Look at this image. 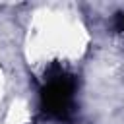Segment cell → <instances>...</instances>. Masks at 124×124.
<instances>
[{
    "mask_svg": "<svg viewBox=\"0 0 124 124\" xmlns=\"http://www.w3.org/2000/svg\"><path fill=\"white\" fill-rule=\"evenodd\" d=\"M114 31L124 39V14H116V17H114Z\"/></svg>",
    "mask_w": 124,
    "mask_h": 124,
    "instance_id": "2",
    "label": "cell"
},
{
    "mask_svg": "<svg viewBox=\"0 0 124 124\" xmlns=\"http://www.w3.org/2000/svg\"><path fill=\"white\" fill-rule=\"evenodd\" d=\"M76 91L78 78L60 64H52L45 72V79L39 89V107L43 116L52 122L72 120L76 110Z\"/></svg>",
    "mask_w": 124,
    "mask_h": 124,
    "instance_id": "1",
    "label": "cell"
}]
</instances>
